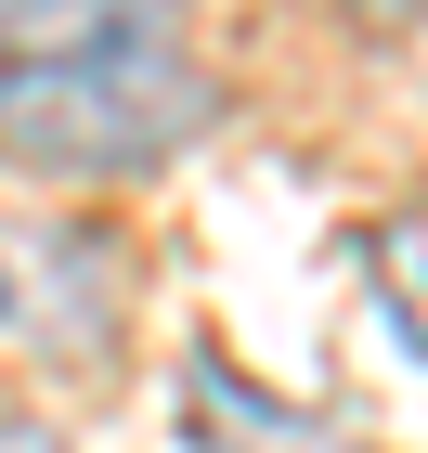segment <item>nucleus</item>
<instances>
[{
    "label": "nucleus",
    "instance_id": "1",
    "mask_svg": "<svg viewBox=\"0 0 428 453\" xmlns=\"http://www.w3.org/2000/svg\"><path fill=\"white\" fill-rule=\"evenodd\" d=\"M208 117H221V91L182 39L78 52V65H0V156L39 181H143Z\"/></svg>",
    "mask_w": 428,
    "mask_h": 453
},
{
    "label": "nucleus",
    "instance_id": "2",
    "mask_svg": "<svg viewBox=\"0 0 428 453\" xmlns=\"http://www.w3.org/2000/svg\"><path fill=\"white\" fill-rule=\"evenodd\" d=\"M130 311V259L78 220H0V337L13 349H91Z\"/></svg>",
    "mask_w": 428,
    "mask_h": 453
},
{
    "label": "nucleus",
    "instance_id": "3",
    "mask_svg": "<svg viewBox=\"0 0 428 453\" xmlns=\"http://www.w3.org/2000/svg\"><path fill=\"white\" fill-rule=\"evenodd\" d=\"M182 415H195L208 453H363L351 427H324V415H299V402H273V388H247L221 349L182 363Z\"/></svg>",
    "mask_w": 428,
    "mask_h": 453
},
{
    "label": "nucleus",
    "instance_id": "4",
    "mask_svg": "<svg viewBox=\"0 0 428 453\" xmlns=\"http://www.w3.org/2000/svg\"><path fill=\"white\" fill-rule=\"evenodd\" d=\"M143 39H182V0H0V65H78Z\"/></svg>",
    "mask_w": 428,
    "mask_h": 453
},
{
    "label": "nucleus",
    "instance_id": "5",
    "mask_svg": "<svg viewBox=\"0 0 428 453\" xmlns=\"http://www.w3.org/2000/svg\"><path fill=\"white\" fill-rule=\"evenodd\" d=\"M377 285H390L402 337L428 349V220H390V234H377Z\"/></svg>",
    "mask_w": 428,
    "mask_h": 453
},
{
    "label": "nucleus",
    "instance_id": "6",
    "mask_svg": "<svg viewBox=\"0 0 428 453\" xmlns=\"http://www.w3.org/2000/svg\"><path fill=\"white\" fill-rule=\"evenodd\" d=\"M363 27H428V0H351Z\"/></svg>",
    "mask_w": 428,
    "mask_h": 453
},
{
    "label": "nucleus",
    "instance_id": "7",
    "mask_svg": "<svg viewBox=\"0 0 428 453\" xmlns=\"http://www.w3.org/2000/svg\"><path fill=\"white\" fill-rule=\"evenodd\" d=\"M0 453H52V441H39V427H0Z\"/></svg>",
    "mask_w": 428,
    "mask_h": 453
}]
</instances>
